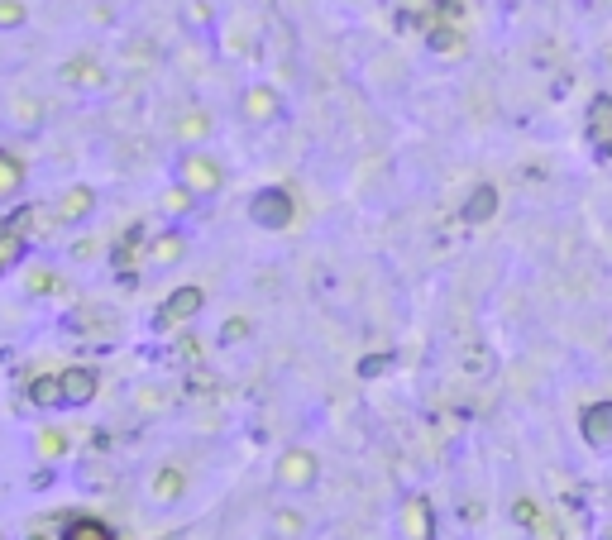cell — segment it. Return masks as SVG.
Listing matches in <instances>:
<instances>
[{
	"label": "cell",
	"mask_w": 612,
	"mask_h": 540,
	"mask_svg": "<svg viewBox=\"0 0 612 540\" xmlns=\"http://www.w3.org/2000/svg\"><path fill=\"white\" fill-rule=\"evenodd\" d=\"M579 431L593 450H608L612 445V402H589L584 416H579Z\"/></svg>",
	"instance_id": "cell-5"
},
{
	"label": "cell",
	"mask_w": 612,
	"mask_h": 540,
	"mask_svg": "<svg viewBox=\"0 0 612 540\" xmlns=\"http://www.w3.org/2000/svg\"><path fill=\"white\" fill-rule=\"evenodd\" d=\"M63 407H87L96 397V368H63Z\"/></svg>",
	"instance_id": "cell-8"
},
{
	"label": "cell",
	"mask_w": 612,
	"mask_h": 540,
	"mask_svg": "<svg viewBox=\"0 0 612 540\" xmlns=\"http://www.w3.org/2000/svg\"><path fill=\"white\" fill-rule=\"evenodd\" d=\"M292 216H297V201H292L283 187H263V192H254V201H249V220L263 225V230H287Z\"/></svg>",
	"instance_id": "cell-1"
},
{
	"label": "cell",
	"mask_w": 612,
	"mask_h": 540,
	"mask_svg": "<svg viewBox=\"0 0 612 540\" xmlns=\"http://www.w3.org/2000/svg\"><path fill=\"white\" fill-rule=\"evenodd\" d=\"M589 144L612 158V96H598V110L589 115Z\"/></svg>",
	"instance_id": "cell-10"
},
{
	"label": "cell",
	"mask_w": 612,
	"mask_h": 540,
	"mask_svg": "<svg viewBox=\"0 0 612 540\" xmlns=\"http://www.w3.org/2000/svg\"><path fill=\"white\" fill-rule=\"evenodd\" d=\"M20 187H24V168H20V158L0 149V196H15Z\"/></svg>",
	"instance_id": "cell-17"
},
{
	"label": "cell",
	"mask_w": 612,
	"mask_h": 540,
	"mask_svg": "<svg viewBox=\"0 0 612 540\" xmlns=\"http://www.w3.org/2000/svg\"><path fill=\"white\" fill-rule=\"evenodd\" d=\"M201 302H206V292L201 287H177L168 302L158 306V316H153V330H173L177 321H192L201 311Z\"/></svg>",
	"instance_id": "cell-3"
},
{
	"label": "cell",
	"mask_w": 612,
	"mask_h": 540,
	"mask_svg": "<svg viewBox=\"0 0 612 540\" xmlns=\"http://www.w3.org/2000/svg\"><path fill=\"white\" fill-rule=\"evenodd\" d=\"M29 540H48V536H29Z\"/></svg>",
	"instance_id": "cell-27"
},
{
	"label": "cell",
	"mask_w": 612,
	"mask_h": 540,
	"mask_svg": "<svg viewBox=\"0 0 612 540\" xmlns=\"http://www.w3.org/2000/svg\"><path fill=\"white\" fill-rule=\"evenodd\" d=\"M182 488H187V478H182V469H158L153 474V502H177L182 497Z\"/></svg>",
	"instance_id": "cell-15"
},
{
	"label": "cell",
	"mask_w": 612,
	"mask_h": 540,
	"mask_svg": "<svg viewBox=\"0 0 612 540\" xmlns=\"http://www.w3.org/2000/svg\"><path fill=\"white\" fill-rule=\"evenodd\" d=\"M388 364V359H378V354H373V359H364V364H359V373H364V378H369V373H378V368Z\"/></svg>",
	"instance_id": "cell-25"
},
{
	"label": "cell",
	"mask_w": 612,
	"mask_h": 540,
	"mask_svg": "<svg viewBox=\"0 0 612 540\" xmlns=\"http://www.w3.org/2000/svg\"><path fill=\"white\" fill-rule=\"evenodd\" d=\"M20 20H24L20 0H0V24H20Z\"/></svg>",
	"instance_id": "cell-21"
},
{
	"label": "cell",
	"mask_w": 612,
	"mask_h": 540,
	"mask_svg": "<svg viewBox=\"0 0 612 540\" xmlns=\"http://www.w3.org/2000/svg\"><path fill=\"white\" fill-rule=\"evenodd\" d=\"M278 483H287V488H306V483H316V454L287 450L283 459H278Z\"/></svg>",
	"instance_id": "cell-7"
},
{
	"label": "cell",
	"mask_w": 612,
	"mask_h": 540,
	"mask_svg": "<svg viewBox=\"0 0 612 540\" xmlns=\"http://www.w3.org/2000/svg\"><path fill=\"white\" fill-rule=\"evenodd\" d=\"M493 211H498V187L483 182V187H474V196L464 201V220H469V225H488Z\"/></svg>",
	"instance_id": "cell-12"
},
{
	"label": "cell",
	"mask_w": 612,
	"mask_h": 540,
	"mask_svg": "<svg viewBox=\"0 0 612 540\" xmlns=\"http://www.w3.org/2000/svg\"><path fill=\"white\" fill-rule=\"evenodd\" d=\"M431 48H436V53H455L459 48L455 29H450V24H436V29H431Z\"/></svg>",
	"instance_id": "cell-19"
},
{
	"label": "cell",
	"mask_w": 612,
	"mask_h": 540,
	"mask_svg": "<svg viewBox=\"0 0 612 540\" xmlns=\"http://www.w3.org/2000/svg\"><path fill=\"white\" fill-rule=\"evenodd\" d=\"M278 531H283V536H297V531H302L297 512H278Z\"/></svg>",
	"instance_id": "cell-23"
},
{
	"label": "cell",
	"mask_w": 612,
	"mask_h": 540,
	"mask_svg": "<svg viewBox=\"0 0 612 540\" xmlns=\"http://www.w3.org/2000/svg\"><path fill=\"white\" fill-rule=\"evenodd\" d=\"M206 134V115H192V120H182V139H201Z\"/></svg>",
	"instance_id": "cell-22"
},
{
	"label": "cell",
	"mask_w": 612,
	"mask_h": 540,
	"mask_svg": "<svg viewBox=\"0 0 612 540\" xmlns=\"http://www.w3.org/2000/svg\"><path fill=\"white\" fill-rule=\"evenodd\" d=\"M187 201H192V192H187V187H182V192H168V201H163V206H168V211H182V206H187Z\"/></svg>",
	"instance_id": "cell-24"
},
{
	"label": "cell",
	"mask_w": 612,
	"mask_h": 540,
	"mask_svg": "<svg viewBox=\"0 0 612 540\" xmlns=\"http://www.w3.org/2000/svg\"><path fill=\"white\" fill-rule=\"evenodd\" d=\"M29 402H34V407H63V378H58V373L34 378V383H29Z\"/></svg>",
	"instance_id": "cell-14"
},
{
	"label": "cell",
	"mask_w": 612,
	"mask_h": 540,
	"mask_svg": "<svg viewBox=\"0 0 612 540\" xmlns=\"http://www.w3.org/2000/svg\"><path fill=\"white\" fill-rule=\"evenodd\" d=\"M20 259H24V239L10 225H0V273H10Z\"/></svg>",
	"instance_id": "cell-18"
},
{
	"label": "cell",
	"mask_w": 612,
	"mask_h": 540,
	"mask_svg": "<svg viewBox=\"0 0 612 540\" xmlns=\"http://www.w3.org/2000/svg\"><path fill=\"white\" fill-rule=\"evenodd\" d=\"M173 259H182V235H153L149 239V259L144 263H153V268H163V263H173Z\"/></svg>",
	"instance_id": "cell-16"
},
{
	"label": "cell",
	"mask_w": 612,
	"mask_h": 540,
	"mask_svg": "<svg viewBox=\"0 0 612 540\" xmlns=\"http://www.w3.org/2000/svg\"><path fill=\"white\" fill-rule=\"evenodd\" d=\"M39 450H44V459H58L63 454V431H39Z\"/></svg>",
	"instance_id": "cell-20"
},
{
	"label": "cell",
	"mask_w": 612,
	"mask_h": 540,
	"mask_svg": "<svg viewBox=\"0 0 612 540\" xmlns=\"http://www.w3.org/2000/svg\"><path fill=\"white\" fill-rule=\"evenodd\" d=\"M517 521H526V526H531V521H536V507H531V502H517Z\"/></svg>",
	"instance_id": "cell-26"
},
{
	"label": "cell",
	"mask_w": 612,
	"mask_h": 540,
	"mask_svg": "<svg viewBox=\"0 0 612 540\" xmlns=\"http://www.w3.org/2000/svg\"><path fill=\"white\" fill-rule=\"evenodd\" d=\"M91 211H96V192H91V187H67V192L58 196V206H53L58 225H82Z\"/></svg>",
	"instance_id": "cell-6"
},
{
	"label": "cell",
	"mask_w": 612,
	"mask_h": 540,
	"mask_svg": "<svg viewBox=\"0 0 612 540\" xmlns=\"http://www.w3.org/2000/svg\"><path fill=\"white\" fill-rule=\"evenodd\" d=\"M397 526H402V540H431V536H436L431 502H426V497H407V502H402V517H397Z\"/></svg>",
	"instance_id": "cell-4"
},
{
	"label": "cell",
	"mask_w": 612,
	"mask_h": 540,
	"mask_svg": "<svg viewBox=\"0 0 612 540\" xmlns=\"http://www.w3.org/2000/svg\"><path fill=\"white\" fill-rule=\"evenodd\" d=\"M58 540H115V531L96 517H72L63 531H58Z\"/></svg>",
	"instance_id": "cell-13"
},
{
	"label": "cell",
	"mask_w": 612,
	"mask_h": 540,
	"mask_svg": "<svg viewBox=\"0 0 612 540\" xmlns=\"http://www.w3.org/2000/svg\"><path fill=\"white\" fill-rule=\"evenodd\" d=\"M244 115L254 120V125H268V120H278V110H283V101H278V91H268V87H249L244 91Z\"/></svg>",
	"instance_id": "cell-9"
},
{
	"label": "cell",
	"mask_w": 612,
	"mask_h": 540,
	"mask_svg": "<svg viewBox=\"0 0 612 540\" xmlns=\"http://www.w3.org/2000/svg\"><path fill=\"white\" fill-rule=\"evenodd\" d=\"M177 182L187 187V192H197V196H211L220 192V163L211 158V153H182V163H177Z\"/></svg>",
	"instance_id": "cell-2"
},
{
	"label": "cell",
	"mask_w": 612,
	"mask_h": 540,
	"mask_svg": "<svg viewBox=\"0 0 612 540\" xmlns=\"http://www.w3.org/2000/svg\"><path fill=\"white\" fill-rule=\"evenodd\" d=\"M5 225H10V230H15L24 244H29L34 235H48V230H53V225H48V211H44V206H20V211L5 220Z\"/></svg>",
	"instance_id": "cell-11"
}]
</instances>
